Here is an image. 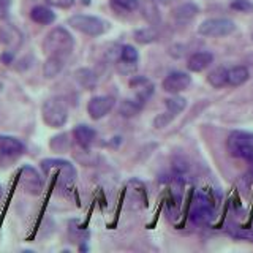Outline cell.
Returning a JSON list of instances; mask_svg holds the SVG:
<instances>
[{
  "label": "cell",
  "instance_id": "1",
  "mask_svg": "<svg viewBox=\"0 0 253 253\" xmlns=\"http://www.w3.org/2000/svg\"><path fill=\"white\" fill-rule=\"evenodd\" d=\"M73 46H75V40L70 32L63 27H55L46 35L43 42V51L47 55H62V57H67L73 51Z\"/></svg>",
  "mask_w": 253,
  "mask_h": 253
},
{
  "label": "cell",
  "instance_id": "2",
  "mask_svg": "<svg viewBox=\"0 0 253 253\" xmlns=\"http://www.w3.org/2000/svg\"><path fill=\"white\" fill-rule=\"evenodd\" d=\"M226 147L229 154L242 160H253V133L236 130L228 136Z\"/></svg>",
  "mask_w": 253,
  "mask_h": 253
},
{
  "label": "cell",
  "instance_id": "3",
  "mask_svg": "<svg viewBox=\"0 0 253 253\" xmlns=\"http://www.w3.org/2000/svg\"><path fill=\"white\" fill-rule=\"evenodd\" d=\"M43 122L51 128H60L68 121V108L60 98H47L42 106Z\"/></svg>",
  "mask_w": 253,
  "mask_h": 253
},
{
  "label": "cell",
  "instance_id": "4",
  "mask_svg": "<svg viewBox=\"0 0 253 253\" xmlns=\"http://www.w3.org/2000/svg\"><path fill=\"white\" fill-rule=\"evenodd\" d=\"M68 24L75 30L81 32L84 35L89 37H100L108 30V24L95 16L89 14H75L68 19Z\"/></svg>",
  "mask_w": 253,
  "mask_h": 253
},
{
  "label": "cell",
  "instance_id": "5",
  "mask_svg": "<svg viewBox=\"0 0 253 253\" xmlns=\"http://www.w3.org/2000/svg\"><path fill=\"white\" fill-rule=\"evenodd\" d=\"M234 30H236L234 22L226 18L206 19L204 22H201V26L198 27L200 35H204V37H226L229 34H233Z\"/></svg>",
  "mask_w": 253,
  "mask_h": 253
},
{
  "label": "cell",
  "instance_id": "6",
  "mask_svg": "<svg viewBox=\"0 0 253 253\" xmlns=\"http://www.w3.org/2000/svg\"><path fill=\"white\" fill-rule=\"evenodd\" d=\"M213 218V208L211 201L204 195H198L192 204L190 211V220L195 225H208Z\"/></svg>",
  "mask_w": 253,
  "mask_h": 253
},
{
  "label": "cell",
  "instance_id": "7",
  "mask_svg": "<svg viewBox=\"0 0 253 253\" xmlns=\"http://www.w3.org/2000/svg\"><path fill=\"white\" fill-rule=\"evenodd\" d=\"M116 105L114 97L109 95H98V97L90 98V101L87 103V113L93 119V121H100L105 116H108L113 111Z\"/></svg>",
  "mask_w": 253,
  "mask_h": 253
},
{
  "label": "cell",
  "instance_id": "8",
  "mask_svg": "<svg viewBox=\"0 0 253 253\" xmlns=\"http://www.w3.org/2000/svg\"><path fill=\"white\" fill-rule=\"evenodd\" d=\"M190 84H192V78L187 73H184V71H172L163 79V90L168 93H179L185 90Z\"/></svg>",
  "mask_w": 253,
  "mask_h": 253
},
{
  "label": "cell",
  "instance_id": "9",
  "mask_svg": "<svg viewBox=\"0 0 253 253\" xmlns=\"http://www.w3.org/2000/svg\"><path fill=\"white\" fill-rule=\"evenodd\" d=\"M21 185L27 193L38 195V193H42L43 180L32 166H26V168H22L21 171Z\"/></svg>",
  "mask_w": 253,
  "mask_h": 253
},
{
  "label": "cell",
  "instance_id": "10",
  "mask_svg": "<svg viewBox=\"0 0 253 253\" xmlns=\"http://www.w3.org/2000/svg\"><path fill=\"white\" fill-rule=\"evenodd\" d=\"M26 152V144L14 136L0 134V154L6 157H19Z\"/></svg>",
  "mask_w": 253,
  "mask_h": 253
},
{
  "label": "cell",
  "instance_id": "11",
  "mask_svg": "<svg viewBox=\"0 0 253 253\" xmlns=\"http://www.w3.org/2000/svg\"><path fill=\"white\" fill-rule=\"evenodd\" d=\"M130 87L134 90V97L142 103H146L154 93V84L146 76H134L130 81Z\"/></svg>",
  "mask_w": 253,
  "mask_h": 253
},
{
  "label": "cell",
  "instance_id": "12",
  "mask_svg": "<svg viewBox=\"0 0 253 253\" xmlns=\"http://www.w3.org/2000/svg\"><path fill=\"white\" fill-rule=\"evenodd\" d=\"M212 62H213V55L211 52L200 51V52H195L192 57L188 59L187 67L190 71H193V73H200V71H204L208 68Z\"/></svg>",
  "mask_w": 253,
  "mask_h": 253
},
{
  "label": "cell",
  "instance_id": "13",
  "mask_svg": "<svg viewBox=\"0 0 253 253\" xmlns=\"http://www.w3.org/2000/svg\"><path fill=\"white\" fill-rule=\"evenodd\" d=\"M73 136L83 149H89L93 144L95 138H97V131H95L92 126L81 124L73 130Z\"/></svg>",
  "mask_w": 253,
  "mask_h": 253
},
{
  "label": "cell",
  "instance_id": "14",
  "mask_svg": "<svg viewBox=\"0 0 253 253\" xmlns=\"http://www.w3.org/2000/svg\"><path fill=\"white\" fill-rule=\"evenodd\" d=\"M63 67H65V57H62V55H47L43 65V75L47 79H52L60 73Z\"/></svg>",
  "mask_w": 253,
  "mask_h": 253
},
{
  "label": "cell",
  "instance_id": "15",
  "mask_svg": "<svg viewBox=\"0 0 253 253\" xmlns=\"http://www.w3.org/2000/svg\"><path fill=\"white\" fill-rule=\"evenodd\" d=\"M30 18H32V21L37 22V24H42V26H49V24H52L55 21V14L47 6L38 5V6L32 8Z\"/></svg>",
  "mask_w": 253,
  "mask_h": 253
},
{
  "label": "cell",
  "instance_id": "16",
  "mask_svg": "<svg viewBox=\"0 0 253 253\" xmlns=\"http://www.w3.org/2000/svg\"><path fill=\"white\" fill-rule=\"evenodd\" d=\"M198 13H200V8H198V5H195L192 2H187V3L179 5L176 10H174L172 14H174V18H176V21L188 22V21H192Z\"/></svg>",
  "mask_w": 253,
  "mask_h": 253
},
{
  "label": "cell",
  "instance_id": "17",
  "mask_svg": "<svg viewBox=\"0 0 253 253\" xmlns=\"http://www.w3.org/2000/svg\"><path fill=\"white\" fill-rule=\"evenodd\" d=\"M250 78V71L247 67H242V65H237L233 67L231 70H228V84L233 85V87H239L244 83H247Z\"/></svg>",
  "mask_w": 253,
  "mask_h": 253
},
{
  "label": "cell",
  "instance_id": "18",
  "mask_svg": "<svg viewBox=\"0 0 253 253\" xmlns=\"http://www.w3.org/2000/svg\"><path fill=\"white\" fill-rule=\"evenodd\" d=\"M138 60H139V54L133 46L125 44L121 47V51H119V62H121L124 67H130L131 70L136 68Z\"/></svg>",
  "mask_w": 253,
  "mask_h": 253
},
{
  "label": "cell",
  "instance_id": "19",
  "mask_svg": "<svg viewBox=\"0 0 253 253\" xmlns=\"http://www.w3.org/2000/svg\"><path fill=\"white\" fill-rule=\"evenodd\" d=\"M142 106H144V103L139 101L136 97L134 98H126L121 103V108H119V113H121V116L124 117H133L139 114V111L142 109Z\"/></svg>",
  "mask_w": 253,
  "mask_h": 253
},
{
  "label": "cell",
  "instance_id": "20",
  "mask_svg": "<svg viewBox=\"0 0 253 253\" xmlns=\"http://www.w3.org/2000/svg\"><path fill=\"white\" fill-rule=\"evenodd\" d=\"M208 83L212 87H215V89H220V87L226 85L228 84V70L223 67H218L215 70H212L208 76Z\"/></svg>",
  "mask_w": 253,
  "mask_h": 253
},
{
  "label": "cell",
  "instance_id": "21",
  "mask_svg": "<svg viewBox=\"0 0 253 253\" xmlns=\"http://www.w3.org/2000/svg\"><path fill=\"white\" fill-rule=\"evenodd\" d=\"M165 105H166V111L169 114H172L176 117L177 114H180L182 111L185 109L187 106V100L182 98V97H171V98H166L165 100Z\"/></svg>",
  "mask_w": 253,
  "mask_h": 253
},
{
  "label": "cell",
  "instance_id": "22",
  "mask_svg": "<svg viewBox=\"0 0 253 253\" xmlns=\"http://www.w3.org/2000/svg\"><path fill=\"white\" fill-rule=\"evenodd\" d=\"M109 3L119 13H131L139 8L138 0H109Z\"/></svg>",
  "mask_w": 253,
  "mask_h": 253
},
{
  "label": "cell",
  "instance_id": "23",
  "mask_svg": "<svg viewBox=\"0 0 253 253\" xmlns=\"http://www.w3.org/2000/svg\"><path fill=\"white\" fill-rule=\"evenodd\" d=\"M158 37L157 30L152 29V27H144V29H139L134 32V38H136L138 43H142V44H147V43H152L155 42Z\"/></svg>",
  "mask_w": 253,
  "mask_h": 253
},
{
  "label": "cell",
  "instance_id": "24",
  "mask_svg": "<svg viewBox=\"0 0 253 253\" xmlns=\"http://www.w3.org/2000/svg\"><path fill=\"white\" fill-rule=\"evenodd\" d=\"M141 8V11H142V16L149 21V22H152V24H157L158 22V10H157V6L150 2V0H146V2H142L139 5Z\"/></svg>",
  "mask_w": 253,
  "mask_h": 253
},
{
  "label": "cell",
  "instance_id": "25",
  "mask_svg": "<svg viewBox=\"0 0 253 253\" xmlns=\"http://www.w3.org/2000/svg\"><path fill=\"white\" fill-rule=\"evenodd\" d=\"M172 119H174V116L169 114L168 111H165L163 114H158L154 119V126H155V128H165V126L168 125L169 122H172Z\"/></svg>",
  "mask_w": 253,
  "mask_h": 253
},
{
  "label": "cell",
  "instance_id": "26",
  "mask_svg": "<svg viewBox=\"0 0 253 253\" xmlns=\"http://www.w3.org/2000/svg\"><path fill=\"white\" fill-rule=\"evenodd\" d=\"M231 8L236 11L250 13V11H253V3H250L249 0H234L231 3Z\"/></svg>",
  "mask_w": 253,
  "mask_h": 253
},
{
  "label": "cell",
  "instance_id": "27",
  "mask_svg": "<svg viewBox=\"0 0 253 253\" xmlns=\"http://www.w3.org/2000/svg\"><path fill=\"white\" fill-rule=\"evenodd\" d=\"M46 3L55 8H71L75 5V0H46Z\"/></svg>",
  "mask_w": 253,
  "mask_h": 253
},
{
  "label": "cell",
  "instance_id": "28",
  "mask_svg": "<svg viewBox=\"0 0 253 253\" xmlns=\"http://www.w3.org/2000/svg\"><path fill=\"white\" fill-rule=\"evenodd\" d=\"M11 0H0V19H5L10 13Z\"/></svg>",
  "mask_w": 253,
  "mask_h": 253
},
{
  "label": "cell",
  "instance_id": "29",
  "mask_svg": "<svg viewBox=\"0 0 253 253\" xmlns=\"http://www.w3.org/2000/svg\"><path fill=\"white\" fill-rule=\"evenodd\" d=\"M250 176H252V180H253V160L250 162Z\"/></svg>",
  "mask_w": 253,
  "mask_h": 253
},
{
  "label": "cell",
  "instance_id": "30",
  "mask_svg": "<svg viewBox=\"0 0 253 253\" xmlns=\"http://www.w3.org/2000/svg\"><path fill=\"white\" fill-rule=\"evenodd\" d=\"M2 90H3V83L0 81V92H2Z\"/></svg>",
  "mask_w": 253,
  "mask_h": 253
},
{
  "label": "cell",
  "instance_id": "31",
  "mask_svg": "<svg viewBox=\"0 0 253 253\" xmlns=\"http://www.w3.org/2000/svg\"><path fill=\"white\" fill-rule=\"evenodd\" d=\"M252 38H253V32H252Z\"/></svg>",
  "mask_w": 253,
  "mask_h": 253
},
{
  "label": "cell",
  "instance_id": "32",
  "mask_svg": "<svg viewBox=\"0 0 253 253\" xmlns=\"http://www.w3.org/2000/svg\"><path fill=\"white\" fill-rule=\"evenodd\" d=\"M0 195H2V192H0Z\"/></svg>",
  "mask_w": 253,
  "mask_h": 253
}]
</instances>
